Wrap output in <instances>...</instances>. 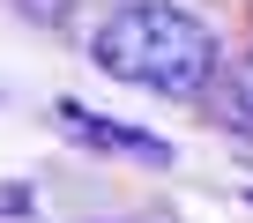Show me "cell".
Instances as JSON below:
<instances>
[{"instance_id":"6da1fadb","label":"cell","mask_w":253,"mask_h":223,"mask_svg":"<svg viewBox=\"0 0 253 223\" xmlns=\"http://www.w3.org/2000/svg\"><path fill=\"white\" fill-rule=\"evenodd\" d=\"M89 60L149 97H201L216 82V30L171 0H119L89 23Z\"/></svg>"},{"instance_id":"7a4b0ae2","label":"cell","mask_w":253,"mask_h":223,"mask_svg":"<svg viewBox=\"0 0 253 223\" xmlns=\"http://www.w3.org/2000/svg\"><path fill=\"white\" fill-rule=\"evenodd\" d=\"M60 127L67 134H82L89 149H112V156H134V164H171V142H157V134H142V127H126V119H104V112H89V104H60Z\"/></svg>"},{"instance_id":"3957f363","label":"cell","mask_w":253,"mask_h":223,"mask_svg":"<svg viewBox=\"0 0 253 223\" xmlns=\"http://www.w3.org/2000/svg\"><path fill=\"white\" fill-rule=\"evenodd\" d=\"M216 112H223V127H238V134H253V52L223 74V97H216Z\"/></svg>"}]
</instances>
